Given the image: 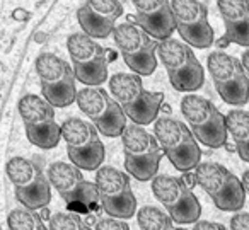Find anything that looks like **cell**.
Listing matches in <instances>:
<instances>
[{
  "label": "cell",
  "instance_id": "6da1fadb",
  "mask_svg": "<svg viewBox=\"0 0 249 230\" xmlns=\"http://www.w3.org/2000/svg\"><path fill=\"white\" fill-rule=\"evenodd\" d=\"M196 184L212 198L213 205L222 212L237 213L246 203V188L242 179L235 177L227 167L215 162H205L195 169Z\"/></svg>",
  "mask_w": 249,
  "mask_h": 230
},
{
  "label": "cell",
  "instance_id": "7a4b0ae2",
  "mask_svg": "<svg viewBox=\"0 0 249 230\" xmlns=\"http://www.w3.org/2000/svg\"><path fill=\"white\" fill-rule=\"evenodd\" d=\"M152 193L164 205L176 223H196L201 215V205L191 188L174 176L157 174L152 179Z\"/></svg>",
  "mask_w": 249,
  "mask_h": 230
},
{
  "label": "cell",
  "instance_id": "3957f363",
  "mask_svg": "<svg viewBox=\"0 0 249 230\" xmlns=\"http://www.w3.org/2000/svg\"><path fill=\"white\" fill-rule=\"evenodd\" d=\"M101 206L107 216L128 220L137 213V198L132 191L128 176L111 165H101L96 171Z\"/></svg>",
  "mask_w": 249,
  "mask_h": 230
},
{
  "label": "cell",
  "instance_id": "277c9868",
  "mask_svg": "<svg viewBox=\"0 0 249 230\" xmlns=\"http://www.w3.org/2000/svg\"><path fill=\"white\" fill-rule=\"evenodd\" d=\"M48 179L69 206L79 205L82 208H92L97 203L101 205L97 184L86 181L82 169L77 167L75 164L53 162L48 167Z\"/></svg>",
  "mask_w": 249,
  "mask_h": 230
},
{
  "label": "cell",
  "instance_id": "5b68a950",
  "mask_svg": "<svg viewBox=\"0 0 249 230\" xmlns=\"http://www.w3.org/2000/svg\"><path fill=\"white\" fill-rule=\"evenodd\" d=\"M154 135L159 140L164 154L183 147L191 138H196L193 135V131H191V128H188L183 121L174 120L171 116L157 118L156 124H154Z\"/></svg>",
  "mask_w": 249,
  "mask_h": 230
},
{
  "label": "cell",
  "instance_id": "8992f818",
  "mask_svg": "<svg viewBox=\"0 0 249 230\" xmlns=\"http://www.w3.org/2000/svg\"><path fill=\"white\" fill-rule=\"evenodd\" d=\"M114 41H116L118 48L123 55H135L143 50L150 48V46L157 45L159 41L152 38L142 26L132 24V22H124L121 26L114 28Z\"/></svg>",
  "mask_w": 249,
  "mask_h": 230
},
{
  "label": "cell",
  "instance_id": "52a82bcc",
  "mask_svg": "<svg viewBox=\"0 0 249 230\" xmlns=\"http://www.w3.org/2000/svg\"><path fill=\"white\" fill-rule=\"evenodd\" d=\"M19 114L26 128H41L55 121V106L41 96L26 94L19 101Z\"/></svg>",
  "mask_w": 249,
  "mask_h": 230
},
{
  "label": "cell",
  "instance_id": "ba28073f",
  "mask_svg": "<svg viewBox=\"0 0 249 230\" xmlns=\"http://www.w3.org/2000/svg\"><path fill=\"white\" fill-rule=\"evenodd\" d=\"M207 67L215 82V87L227 86V84L235 82V80H239L241 77L246 75L241 60L234 58V56L227 55L224 52L210 53L207 60Z\"/></svg>",
  "mask_w": 249,
  "mask_h": 230
},
{
  "label": "cell",
  "instance_id": "9c48e42d",
  "mask_svg": "<svg viewBox=\"0 0 249 230\" xmlns=\"http://www.w3.org/2000/svg\"><path fill=\"white\" fill-rule=\"evenodd\" d=\"M121 143H123L124 155H135V157L162 150L156 135H150L142 124L137 123H132L124 128L121 135Z\"/></svg>",
  "mask_w": 249,
  "mask_h": 230
},
{
  "label": "cell",
  "instance_id": "30bf717a",
  "mask_svg": "<svg viewBox=\"0 0 249 230\" xmlns=\"http://www.w3.org/2000/svg\"><path fill=\"white\" fill-rule=\"evenodd\" d=\"M135 22L142 26L156 41L169 39L173 33L178 29V21L174 18L171 5L164 7L159 12H154V14H137Z\"/></svg>",
  "mask_w": 249,
  "mask_h": 230
},
{
  "label": "cell",
  "instance_id": "8fae6325",
  "mask_svg": "<svg viewBox=\"0 0 249 230\" xmlns=\"http://www.w3.org/2000/svg\"><path fill=\"white\" fill-rule=\"evenodd\" d=\"M181 113L190 123V128L193 130V128H203L210 124L220 111L215 107L212 101L196 96V94H188L181 101Z\"/></svg>",
  "mask_w": 249,
  "mask_h": 230
},
{
  "label": "cell",
  "instance_id": "7c38bea8",
  "mask_svg": "<svg viewBox=\"0 0 249 230\" xmlns=\"http://www.w3.org/2000/svg\"><path fill=\"white\" fill-rule=\"evenodd\" d=\"M113 101L104 89H101L99 86H87L86 89L79 90L77 94V106L79 109L86 114L87 118H90L94 121L101 120L103 116H106L109 113Z\"/></svg>",
  "mask_w": 249,
  "mask_h": 230
},
{
  "label": "cell",
  "instance_id": "4fadbf2b",
  "mask_svg": "<svg viewBox=\"0 0 249 230\" xmlns=\"http://www.w3.org/2000/svg\"><path fill=\"white\" fill-rule=\"evenodd\" d=\"M162 101H164L162 92L145 90L140 99H137L132 104L123 106V109L133 123L145 126V124H150L152 121H157V114H159L160 106H162Z\"/></svg>",
  "mask_w": 249,
  "mask_h": 230
},
{
  "label": "cell",
  "instance_id": "5bb4252c",
  "mask_svg": "<svg viewBox=\"0 0 249 230\" xmlns=\"http://www.w3.org/2000/svg\"><path fill=\"white\" fill-rule=\"evenodd\" d=\"M5 172H7L9 181L14 184L16 189L31 188L43 177H46L41 167L35 160L26 157H12L5 165Z\"/></svg>",
  "mask_w": 249,
  "mask_h": 230
},
{
  "label": "cell",
  "instance_id": "9a60e30c",
  "mask_svg": "<svg viewBox=\"0 0 249 230\" xmlns=\"http://www.w3.org/2000/svg\"><path fill=\"white\" fill-rule=\"evenodd\" d=\"M97 126L94 123L80 120V118H69L62 123V137L67 143V148H84L99 140Z\"/></svg>",
  "mask_w": 249,
  "mask_h": 230
},
{
  "label": "cell",
  "instance_id": "2e32d148",
  "mask_svg": "<svg viewBox=\"0 0 249 230\" xmlns=\"http://www.w3.org/2000/svg\"><path fill=\"white\" fill-rule=\"evenodd\" d=\"M36 72H38L39 82L46 84V86H55L63 80L75 77L73 69L65 62L63 58H60L58 55L53 53H43L36 60Z\"/></svg>",
  "mask_w": 249,
  "mask_h": 230
},
{
  "label": "cell",
  "instance_id": "e0dca14e",
  "mask_svg": "<svg viewBox=\"0 0 249 230\" xmlns=\"http://www.w3.org/2000/svg\"><path fill=\"white\" fill-rule=\"evenodd\" d=\"M157 55L166 67L167 73L184 69L188 63H191L196 58L190 45H184V43H179L173 38L157 43Z\"/></svg>",
  "mask_w": 249,
  "mask_h": 230
},
{
  "label": "cell",
  "instance_id": "ac0fdd59",
  "mask_svg": "<svg viewBox=\"0 0 249 230\" xmlns=\"http://www.w3.org/2000/svg\"><path fill=\"white\" fill-rule=\"evenodd\" d=\"M140 77L139 73H114L109 79V92L121 106L135 103L145 92Z\"/></svg>",
  "mask_w": 249,
  "mask_h": 230
},
{
  "label": "cell",
  "instance_id": "d6986e66",
  "mask_svg": "<svg viewBox=\"0 0 249 230\" xmlns=\"http://www.w3.org/2000/svg\"><path fill=\"white\" fill-rule=\"evenodd\" d=\"M229 133L235 142L239 157L244 162H249V111L231 109L225 114Z\"/></svg>",
  "mask_w": 249,
  "mask_h": 230
},
{
  "label": "cell",
  "instance_id": "ffe728a7",
  "mask_svg": "<svg viewBox=\"0 0 249 230\" xmlns=\"http://www.w3.org/2000/svg\"><path fill=\"white\" fill-rule=\"evenodd\" d=\"M67 48H69L72 62H90L96 58H104L106 52L96 41V38L86 35V33H75L67 39Z\"/></svg>",
  "mask_w": 249,
  "mask_h": 230
},
{
  "label": "cell",
  "instance_id": "44dd1931",
  "mask_svg": "<svg viewBox=\"0 0 249 230\" xmlns=\"http://www.w3.org/2000/svg\"><path fill=\"white\" fill-rule=\"evenodd\" d=\"M171 86L178 90V92H186L193 94L195 90H200L205 82V70L201 63L196 58L191 63H188L184 69L178 70V72H169Z\"/></svg>",
  "mask_w": 249,
  "mask_h": 230
},
{
  "label": "cell",
  "instance_id": "7402d4cb",
  "mask_svg": "<svg viewBox=\"0 0 249 230\" xmlns=\"http://www.w3.org/2000/svg\"><path fill=\"white\" fill-rule=\"evenodd\" d=\"M164 150L160 152H154V154L149 155H140V157H135V155H124V169L128 174H132L137 181H150L157 176V171H159V164L160 159H162Z\"/></svg>",
  "mask_w": 249,
  "mask_h": 230
},
{
  "label": "cell",
  "instance_id": "603a6c76",
  "mask_svg": "<svg viewBox=\"0 0 249 230\" xmlns=\"http://www.w3.org/2000/svg\"><path fill=\"white\" fill-rule=\"evenodd\" d=\"M77 21H79L80 28L86 35L92 36L96 39H104L109 35L114 33V21L111 19H106L103 16L96 14L89 5H82L77 12Z\"/></svg>",
  "mask_w": 249,
  "mask_h": 230
},
{
  "label": "cell",
  "instance_id": "cb8c5ba5",
  "mask_svg": "<svg viewBox=\"0 0 249 230\" xmlns=\"http://www.w3.org/2000/svg\"><path fill=\"white\" fill-rule=\"evenodd\" d=\"M193 135L196 137V140L200 143H203L208 148H220L227 142L229 128H227V120L222 113H218L215 116V120L210 124L203 128H193Z\"/></svg>",
  "mask_w": 249,
  "mask_h": 230
},
{
  "label": "cell",
  "instance_id": "d4e9b609",
  "mask_svg": "<svg viewBox=\"0 0 249 230\" xmlns=\"http://www.w3.org/2000/svg\"><path fill=\"white\" fill-rule=\"evenodd\" d=\"M67 154L72 164L80 167L82 171H97L104 160V145L101 140L84 148H67Z\"/></svg>",
  "mask_w": 249,
  "mask_h": 230
},
{
  "label": "cell",
  "instance_id": "484cf974",
  "mask_svg": "<svg viewBox=\"0 0 249 230\" xmlns=\"http://www.w3.org/2000/svg\"><path fill=\"white\" fill-rule=\"evenodd\" d=\"M75 79L77 77H70V79L63 80L55 86H46L41 84V94L50 104H53L55 107H67L72 103L77 101V90L75 87Z\"/></svg>",
  "mask_w": 249,
  "mask_h": 230
},
{
  "label": "cell",
  "instance_id": "4316f807",
  "mask_svg": "<svg viewBox=\"0 0 249 230\" xmlns=\"http://www.w3.org/2000/svg\"><path fill=\"white\" fill-rule=\"evenodd\" d=\"M73 72L79 82L86 86H101L107 80L106 56L90 60V62H73Z\"/></svg>",
  "mask_w": 249,
  "mask_h": 230
},
{
  "label": "cell",
  "instance_id": "83f0119b",
  "mask_svg": "<svg viewBox=\"0 0 249 230\" xmlns=\"http://www.w3.org/2000/svg\"><path fill=\"white\" fill-rule=\"evenodd\" d=\"M166 157L171 160V164L179 172H190L191 169H196L200 165L201 150L196 143V138H191L190 142L176 150L166 152Z\"/></svg>",
  "mask_w": 249,
  "mask_h": 230
},
{
  "label": "cell",
  "instance_id": "f1b7e54d",
  "mask_svg": "<svg viewBox=\"0 0 249 230\" xmlns=\"http://www.w3.org/2000/svg\"><path fill=\"white\" fill-rule=\"evenodd\" d=\"M178 33L191 48H208L213 43V29L207 19L195 24H178Z\"/></svg>",
  "mask_w": 249,
  "mask_h": 230
},
{
  "label": "cell",
  "instance_id": "f546056e",
  "mask_svg": "<svg viewBox=\"0 0 249 230\" xmlns=\"http://www.w3.org/2000/svg\"><path fill=\"white\" fill-rule=\"evenodd\" d=\"M137 222L140 230H178L169 213L157 206H143L137 212Z\"/></svg>",
  "mask_w": 249,
  "mask_h": 230
},
{
  "label": "cell",
  "instance_id": "4dcf8cb0",
  "mask_svg": "<svg viewBox=\"0 0 249 230\" xmlns=\"http://www.w3.org/2000/svg\"><path fill=\"white\" fill-rule=\"evenodd\" d=\"M178 24H195L208 18V9L200 0H171Z\"/></svg>",
  "mask_w": 249,
  "mask_h": 230
},
{
  "label": "cell",
  "instance_id": "1f68e13d",
  "mask_svg": "<svg viewBox=\"0 0 249 230\" xmlns=\"http://www.w3.org/2000/svg\"><path fill=\"white\" fill-rule=\"evenodd\" d=\"M26 137L28 140L31 142L33 145L39 148H55L58 145V142L62 140V124H58L56 121L53 123L46 124V126H41V128H31L28 126L26 128Z\"/></svg>",
  "mask_w": 249,
  "mask_h": 230
},
{
  "label": "cell",
  "instance_id": "d6a6232c",
  "mask_svg": "<svg viewBox=\"0 0 249 230\" xmlns=\"http://www.w3.org/2000/svg\"><path fill=\"white\" fill-rule=\"evenodd\" d=\"M9 227L11 230H52L50 225L46 227L41 216L31 208H14L9 213Z\"/></svg>",
  "mask_w": 249,
  "mask_h": 230
},
{
  "label": "cell",
  "instance_id": "836d02e7",
  "mask_svg": "<svg viewBox=\"0 0 249 230\" xmlns=\"http://www.w3.org/2000/svg\"><path fill=\"white\" fill-rule=\"evenodd\" d=\"M123 60L133 73H139L142 77L150 75L157 69V45L135 55H123Z\"/></svg>",
  "mask_w": 249,
  "mask_h": 230
},
{
  "label": "cell",
  "instance_id": "e575fe53",
  "mask_svg": "<svg viewBox=\"0 0 249 230\" xmlns=\"http://www.w3.org/2000/svg\"><path fill=\"white\" fill-rule=\"evenodd\" d=\"M217 90L224 103L231 106H244L249 101V79L244 75L227 86H217Z\"/></svg>",
  "mask_w": 249,
  "mask_h": 230
},
{
  "label": "cell",
  "instance_id": "d590c367",
  "mask_svg": "<svg viewBox=\"0 0 249 230\" xmlns=\"http://www.w3.org/2000/svg\"><path fill=\"white\" fill-rule=\"evenodd\" d=\"M227 43L249 48V18L242 21H225V38L222 45Z\"/></svg>",
  "mask_w": 249,
  "mask_h": 230
},
{
  "label": "cell",
  "instance_id": "8d00e7d4",
  "mask_svg": "<svg viewBox=\"0 0 249 230\" xmlns=\"http://www.w3.org/2000/svg\"><path fill=\"white\" fill-rule=\"evenodd\" d=\"M224 21H242L249 18V0H217Z\"/></svg>",
  "mask_w": 249,
  "mask_h": 230
},
{
  "label": "cell",
  "instance_id": "74e56055",
  "mask_svg": "<svg viewBox=\"0 0 249 230\" xmlns=\"http://www.w3.org/2000/svg\"><path fill=\"white\" fill-rule=\"evenodd\" d=\"M48 225L52 230H96V229H90V225H87L75 213H62V212L50 216Z\"/></svg>",
  "mask_w": 249,
  "mask_h": 230
},
{
  "label": "cell",
  "instance_id": "f35d334b",
  "mask_svg": "<svg viewBox=\"0 0 249 230\" xmlns=\"http://www.w3.org/2000/svg\"><path fill=\"white\" fill-rule=\"evenodd\" d=\"M87 5L96 14L111 21H116L123 14V5L120 4V0H87Z\"/></svg>",
  "mask_w": 249,
  "mask_h": 230
},
{
  "label": "cell",
  "instance_id": "ab89813d",
  "mask_svg": "<svg viewBox=\"0 0 249 230\" xmlns=\"http://www.w3.org/2000/svg\"><path fill=\"white\" fill-rule=\"evenodd\" d=\"M137 9V14H154L171 5L169 0H132Z\"/></svg>",
  "mask_w": 249,
  "mask_h": 230
},
{
  "label": "cell",
  "instance_id": "60d3db41",
  "mask_svg": "<svg viewBox=\"0 0 249 230\" xmlns=\"http://www.w3.org/2000/svg\"><path fill=\"white\" fill-rule=\"evenodd\" d=\"M96 230H130V227L124 220L107 216V218H103L97 222Z\"/></svg>",
  "mask_w": 249,
  "mask_h": 230
},
{
  "label": "cell",
  "instance_id": "b9f144b4",
  "mask_svg": "<svg viewBox=\"0 0 249 230\" xmlns=\"http://www.w3.org/2000/svg\"><path fill=\"white\" fill-rule=\"evenodd\" d=\"M231 229L232 230H249V213L237 212L231 218Z\"/></svg>",
  "mask_w": 249,
  "mask_h": 230
},
{
  "label": "cell",
  "instance_id": "7bdbcfd3",
  "mask_svg": "<svg viewBox=\"0 0 249 230\" xmlns=\"http://www.w3.org/2000/svg\"><path fill=\"white\" fill-rule=\"evenodd\" d=\"M193 230H227V227H224L222 223L217 222H208V220H198L195 223Z\"/></svg>",
  "mask_w": 249,
  "mask_h": 230
},
{
  "label": "cell",
  "instance_id": "ee69618b",
  "mask_svg": "<svg viewBox=\"0 0 249 230\" xmlns=\"http://www.w3.org/2000/svg\"><path fill=\"white\" fill-rule=\"evenodd\" d=\"M241 62H242V67H244V72H246V75H248V79H249V48L246 50L244 53H242V56H241Z\"/></svg>",
  "mask_w": 249,
  "mask_h": 230
},
{
  "label": "cell",
  "instance_id": "f6af8a7d",
  "mask_svg": "<svg viewBox=\"0 0 249 230\" xmlns=\"http://www.w3.org/2000/svg\"><path fill=\"white\" fill-rule=\"evenodd\" d=\"M241 179H242V184H244V188H246V193L249 195V171H246Z\"/></svg>",
  "mask_w": 249,
  "mask_h": 230
},
{
  "label": "cell",
  "instance_id": "bcb514c9",
  "mask_svg": "<svg viewBox=\"0 0 249 230\" xmlns=\"http://www.w3.org/2000/svg\"><path fill=\"white\" fill-rule=\"evenodd\" d=\"M178 230H179V229H178Z\"/></svg>",
  "mask_w": 249,
  "mask_h": 230
}]
</instances>
